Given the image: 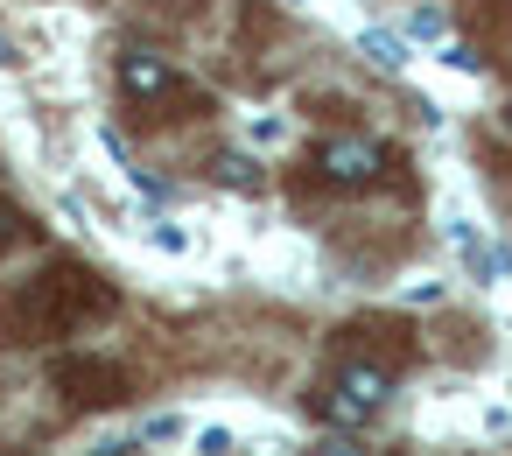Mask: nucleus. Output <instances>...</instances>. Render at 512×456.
Returning a JSON list of instances; mask_svg holds the SVG:
<instances>
[{
	"mask_svg": "<svg viewBox=\"0 0 512 456\" xmlns=\"http://www.w3.org/2000/svg\"><path fill=\"white\" fill-rule=\"evenodd\" d=\"M113 302L120 295L85 260H50L43 274H29V281H15L8 295H0V330H8L15 344H50V337L85 330V323H106Z\"/></svg>",
	"mask_w": 512,
	"mask_h": 456,
	"instance_id": "f257e3e1",
	"label": "nucleus"
},
{
	"mask_svg": "<svg viewBox=\"0 0 512 456\" xmlns=\"http://www.w3.org/2000/svg\"><path fill=\"white\" fill-rule=\"evenodd\" d=\"M50 386L71 414H99V407H120L127 400V372L113 358H92V351H71L50 365Z\"/></svg>",
	"mask_w": 512,
	"mask_h": 456,
	"instance_id": "f03ea898",
	"label": "nucleus"
},
{
	"mask_svg": "<svg viewBox=\"0 0 512 456\" xmlns=\"http://www.w3.org/2000/svg\"><path fill=\"white\" fill-rule=\"evenodd\" d=\"M386 386H393V372L386 365H365V358H344L337 372H330V386H323V414L330 421H344V428H358V421H372L379 407H386Z\"/></svg>",
	"mask_w": 512,
	"mask_h": 456,
	"instance_id": "7ed1b4c3",
	"label": "nucleus"
},
{
	"mask_svg": "<svg viewBox=\"0 0 512 456\" xmlns=\"http://www.w3.org/2000/svg\"><path fill=\"white\" fill-rule=\"evenodd\" d=\"M309 162H316V176H323L330 190H372V183L393 169V155H386L379 141H365V134H337V141H323Z\"/></svg>",
	"mask_w": 512,
	"mask_h": 456,
	"instance_id": "20e7f679",
	"label": "nucleus"
},
{
	"mask_svg": "<svg viewBox=\"0 0 512 456\" xmlns=\"http://www.w3.org/2000/svg\"><path fill=\"white\" fill-rule=\"evenodd\" d=\"M414 330L407 323H393V316H358V323H344L337 330V358H365V365H414Z\"/></svg>",
	"mask_w": 512,
	"mask_h": 456,
	"instance_id": "39448f33",
	"label": "nucleus"
},
{
	"mask_svg": "<svg viewBox=\"0 0 512 456\" xmlns=\"http://www.w3.org/2000/svg\"><path fill=\"white\" fill-rule=\"evenodd\" d=\"M113 78H120V99H127V106H141V113H155L162 99H190V92H183V78H176V64H169V57H155V50H120Z\"/></svg>",
	"mask_w": 512,
	"mask_h": 456,
	"instance_id": "423d86ee",
	"label": "nucleus"
},
{
	"mask_svg": "<svg viewBox=\"0 0 512 456\" xmlns=\"http://www.w3.org/2000/svg\"><path fill=\"white\" fill-rule=\"evenodd\" d=\"M358 50H365V64H379V71H400V64H407V43H400V36H386V29H365V36H358Z\"/></svg>",
	"mask_w": 512,
	"mask_h": 456,
	"instance_id": "0eeeda50",
	"label": "nucleus"
},
{
	"mask_svg": "<svg viewBox=\"0 0 512 456\" xmlns=\"http://www.w3.org/2000/svg\"><path fill=\"white\" fill-rule=\"evenodd\" d=\"M22 239H36V225H29V218H22L8 197H0V253H15Z\"/></svg>",
	"mask_w": 512,
	"mask_h": 456,
	"instance_id": "6e6552de",
	"label": "nucleus"
},
{
	"mask_svg": "<svg viewBox=\"0 0 512 456\" xmlns=\"http://www.w3.org/2000/svg\"><path fill=\"white\" fill-rule=\"evenodd\" d=\"M442 64H449V71H484V57H477L470 43H449V50H442Z\"/></svg>",
	"mask_w": 512,
	"mask_h": 456,
	"instance_id": "1a4fd4ad",
	"label": "nucleus"
},
{
	"mask_svg": "<svg viewBox=\"0 0 512 456\" xmlns=\"http://www.w3.org/2000/svg\"><path fill=\"white\" fill-rule=\"evenodd\" d=\"M505 134H512V106H505Z\"/></svg>",
	"mask_w": 512,
	"mask_h": 456,
	"instance_id": "9d476101",
	"label": "nucleus"
},
{
	"mask_svg": "<svg viewBox=\"0 0 512 456\" xmlns=\"http://www.w3.org/2000/svg\"><path fill=\"white\" fill-rule=\"evenodd\" d=\"M295 8H302V0H295Z\"/></svg>",
	"mask_w": 512,
	"mask_h": 456,
	"instance_id": "9b49d317",
	"label": "nucleus"
}]
</instances>
